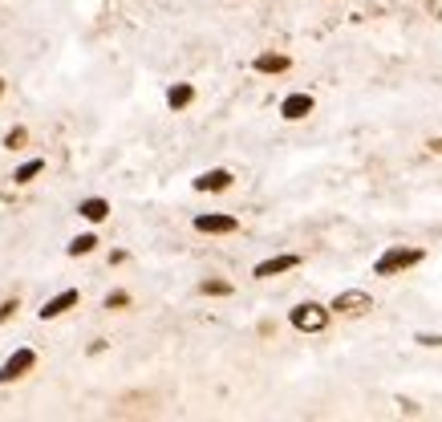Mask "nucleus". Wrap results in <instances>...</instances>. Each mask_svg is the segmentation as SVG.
<instances>
[{
	"label": "nucleus",
	"instance_id": "obj_6",
	"mask_svg": "<svg viewBox=\"0 0 442 422\" xmlns=\"http://www.w3.org/2000/svg\"><path fill=\"white\" fill-rule=\"evenodd\" d=\"M231 183H235V175H231L227 167H211V170H203V175H195L191 187L203 191V195H220V191H227Z\"/></svg>",
	"mask_w": 442,
	"mask_h": 422
},
{
	"label": "nucleus",
	"instance_id": "obj_21",
	"mask_svg": "<svg viewBox=\"0 0 442 422\" xmlns=\"http://www.w3.org/2000/svg\"><path fill=\"white\" fill-rule=\"evenodd\" d=\"M0 98H4V78H0Z\"/></svg>",
	"mask_w": 442,
	"mask_h": 422
},
{
	"label": "nucleus",
	"instance_id": "obj_20",
	"mask_svg": "<svg viewBox=\"0 0 442 422\" xmlns=\"http://www.w3.org/2000/svg\"><path fill=\"white\" fill-rule=\"evenodd\" d=\"M426 146H430V151H434V155H442V138H430V142H426Z\"/></svg>",
	"mask_w": 442,
	"mask_h": 422
},
{
	"label": "nucleus",
	"instance_id": "obj_12",
	"mask_svg": "<svg viewBox=\"0 0 442 422\" xmlns=\"http://www.w3.org/2000/svg\"><path fill=\"white\" fill-rule=\"evenodd\" d=\"M82 219H89V223H102L106 215H110V203L106 199H82Z\"/></svg>",
	"mask_w": 442,
	"mask_h": 422
},
{
	"label": "nucleus",
	"instance_id": "obj_10",
	"mask_svg": "<svg viewBox=\"0 0 442 422\" xmlns=\"http://www.w3.org/2000/svg\"><path fill=\"white\" fill-rule=\"evenodd\" d=\"M252 69H256V74H288V69H292V57H288V53H260V57L252 61Z\"/></svg>",
	"mask_w": 442,
	"mask_h": 422
},
{
	"label": "nucleus",
	"instance_id": "obj_13",
	"mask_svg": "<svg viewBox=\"0 0 442 422\" xmlns=\"http://www.w3.org/2000/svg\"><path fill=\"white\" fill-rule=\"evenodd\" d=\"M93 248H97V236H93V232H82V236H73V240H69V248H65V252H69V256H89Z\"/></svg>",
	"mask_w": 442,
	"mask_h": 422
},
{
	"label": "nucleus",
	"instance_id": "obj_17",
	"mask_svg": "<svg viewBox=\"0 0 442 422\" xmlns=\"http://www.w3.org/2000/svg\"><path fill=\"white\" fill-rule=\"evenodd\" d=\"M414 341H418V345H426V349H439L442 333H414Z\"/></svg>",
	"mask_w": 442,
	"mask_h": 422
},
{
	"label": "nucleus",
	"instance_id": "obj_16",
	"mask_svg": "<svg viewBox=\"0 0 442 422\" xmlns=\"http://www.w3.org/2000/svg\"><path fill=\"white\" fill-rule=\"evenodd\" d=\"M25 138H29V130L16 126V130H8V134H4V146H8V151H16V146H25Z\"/></svg>",
	"mask_w": 442,
	"mask_h": 422
},
{
	"label": "nucleus",
	"instance_id": "obj_9",
	"mask_svg": "<svg viewBox=\"0 0 442 422\" xmlns=\"http://www.w3.org/2000/svg\"><path fill=\"white\" fill-rule=\"evenodd\" d=\"M82 300V293L78 289H65V293H57V296H49L41 304V321H53V317H61V313H69L73 304Z\"/></svg>",
	"mask_w": 442,
	"mask_h": 422
},
{
	"label": "nucleus",
	"instance_id": "obj_7",
	"mask_svg": "<svg viewBox=\"0 0 442 422\" xmlns=\"http://www.w3.org/2000/svg\"><path fill=\"white\" fill-rule=\"evenodd\" d=\"M195 232H203V236H231V232H240V219L235 215H220V211L195 215Z\"/></svg>",
	"mask_w": 442,
	"mask_h": 422
},
{
	"label": "nucleus",
	"instance_id": "obj_18",
	"mask_svg": "<svg viewBox=\"0 0 442 422\" xmlns=\"http://www.w3.org/2000/svg\"><path fill=\"white\" fill-rule=\"evenodd\" d=\"M16 309H21V304H16V300H4V304H0V325H4V321H8V317H12V313H16Z\"/></svg>",
	"mask_w": 442,
	"mask_h": 422
},
{
	"label": "nucleus",
	"instance_id": "obj_4",
	"mask_svg": "<svg viewBox=\"0 0 442 422\" xmlns=\"http://www.w3.org/2000/svg\"><path fill=\"white\" fill-rule=\"evenodd\" d=\"M292 268H301V256H296V252H280V256H268V260H260V264L252 268V276H256V280H272V276L292 272Z\"/></svg>",
	"mask_w": 442,
	"mask_h": 422
},
{
	"label": "nucleus",
	"instance_id": "obj_11",
	"mask_svg": "<svg viewBox=\"0 0 442 422\" xmlns=\"http://www.w3.org/2000/svg\"><path fill=\"white\" fill-rule=\"evenodd\" d=\"M191 102H195V85L191 82H175L167 89V106H171V110H187Z\"/></svg>",
	"mask_w": 442,
	"mask_h": 422
},
{
	"label": "nucleus",
	"instance_id": "obj_8",
	"mask_svg": "<svg viewBox=\"0 0 442 422\" xmlns=\"http://www.w3.org/2000/svg\"><path fill=\"white\" fill-rule=\"evenodd\" d=\"M33 366H37V353H33V349H16V353H12V357H8V362L0 366V381L8 386V381L25 378V374H29Z\"/></svg>",
	"mask_w": 442,
	"mask_h": 422
},
{
	"label": "nucleus",
	"instance_id": "obj_14",
	"mask_svg": "<svg viewBox=\"0 0 442 422\" xmlns=\"http://www.w3.org/2000/svg\"><path fill=\"white\" fill-rule=\"evenodd\" d=\"M41 170H45V159H29V163H21V167H16V175H12V179H16V183H33Z\"/></svg>",
	"mask_w": 442,
	"mask_h": 422
},
{
	"label": "nucleus",
	"instance_id": "obj_2",
	"mask_svg": "<svg viewBox=\"0 0 442 422\" xmlns=\"http://www.w3.org/2000/svg\"><path fill=\"white\" fill-rule=\"evenodd\" d=\"M288 321H292L296 333H325V325H329V309L316 304V300H301V304L288 313Z\"/></svg>",
	"mask_w": 442,
	"mask_h": 422
},
{
	"label": "nucleus",
	"instance_id": "obj_5",
	"mask_svg": "<svg viewBox=\"0 0 442 422\" xmlns=\"http://www.w3.org/2000/svg\"><path fill=\"white\" fill-rule=\"evenodd\" d=\"M312 110H316V98L305 93V89H296V93H288V98L280 102V118H284V122H301V118H309Z\"/></svg>",
	"mask_w": 442,
	"mask_h": 422
},
{
	"label": "nucleus",
	"instance_id": "obj_1",
	"mask_svg": "<svg viewBox=\"0 0 442 422\" xmlns=\"http://www.w3.org/2000/svg\"><path fill=\"white\" fill-rule=\"evenodd\" d=\"M426 260V248H406V244H390L386 252L373 260V276H398L406 268H418Z\"/></svg>",
	"mask_w": 442,
	"mask_h": 422
},
{
	"label": "nucleus",
	"instance_id": "obj_19",
	"mask_svg": "<svg viewBox=\"0 0 442 422\" xmlns=\"http://www.w3.org/2000/svg\"><path fill=\"white\" fill-rule=\"evenodd\" d=\"M126 300H130V296H126V293H110V296H106V304H110V309H122Z\"/></svg>",
	"mask_w": 442,
	"mask_h": 422
},
{
	"label": "nucleus",
	"instance_id": "obj_3",
	"mask_svg": "<svg viewBox=\"0 0 442 422\" xmlns=\"http://www.w3.org/2000/svg\"><path fill=\"white\" fill-rule=\"evenodd\" d=\"M369 309H373V296L365 293V289H345V293L333 296V304H329V313H345V317L369 313Z\"/></svg>",
	"mask_w": 442,
	"mask_h": 422
},
{
	"label": "nucleus",
	"instance_id": "obj_15",
	"mask_svg": "<svg viewBox=\"0 0 442 422\" xmlns=\"http://www.w3.org/2000/svg\"><path fill=\"white\" fill-rule=\"evenodd\" d=\"M199 293L203 296H231V285H227V280H203Z\"/></svg>",
	"mask_w": 442,
	"mask_h": 422
}]
</instances>
